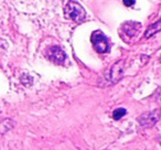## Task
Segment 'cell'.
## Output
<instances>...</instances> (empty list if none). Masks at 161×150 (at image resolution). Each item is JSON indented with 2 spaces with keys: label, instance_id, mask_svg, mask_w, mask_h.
Returning <instances> with one entry per match:
<instances>
[{
  "label": "cell",
  "instance_id": "obj_5",
  "mask_svg": "<svg viewBox=\"0 0 161 150\" xmlns=\"http://www.w3.org/2000/svg\"><path fill=\"white\" fill-rule=\"evenodd\" d=\"M47 55L52 62L56 63V64H63L65 62V58H66L64 51L60 47H50L47 52Z\"/></svg>",
  "mask_w": 161,
  "mask_h": 150
},
{
  "label": "cell",
  "instance_id": "obj_3",
  "mask_svg": "<svg viewBox=\"0 0 161 150\" xmlns=\"http://www.w3.org/2000/svg\"><path fill=\"white\" fill-rule=\"evenodd\" d=\"M159 118H160V113H159L158 109H156L153 112H148L140 115L138 117V121L142 127L150 128L158 123Z\"/></svg>",
  "mask_w": 161,
  "mask_h": 150
},
{
  "label": "cell",
  "instance_id": "obj_4",
  "mask_svg": "<svg viewBox=\"0 0 161 150\" xmlns=\"http://www.w3.org/2000/svg\"><path fill=\"white\" fill-rule=\"evenodd\" d=\"M123 75H124V60H121L113 65L112 69H109V75H108L107 79L109 80V83L115 84L123 77Z\"/></svg>",
  "mask_w": 161,
  "mask_h": 150
},
{
  "label": "cell",
  "instance_id": "obj_6",
  "mask_svg": "<svg viewBox=\"0 0 161 150\" xmlns=\"http://www.w3.org/2000/svg\"><path fill=\"white\" fill-rule=\"evenodd\" d=\"M123 28L126 33H127V36H136L137 32L139 31L140 25H139V23H136V22H127L124 25Z\"/></svg>",
  "mask_w": 161,
  "mask_h": 150
},
{
  "label": "cell",
  "instance_id": "obj_7",
  "mask_svg": "<svg viewBox=\"0 0 161 150\" xmlns=\"http://www.w3.org/2000/svg\"><path fill=\"white\" fill-rule=\"evenodd\" d=\"M159 30H160V21H158V22L154 23V25H150V27L147 29V31H146L145 36L146 38H150V36H153L154 33H157Z\"/></svg>",
  "mask_w": 161,
  "mask_h": 150
},
{
  "label": "cell",
  "instance_id": "obj_10",
  "mask_svg": "<svg viewBox=\"0 0 161 150\" xmlns=\"http://www.w3.org/2000/svg\"><path fill=\"white\" fill-rule=\"evenodd\" d=\"M135 1H136V0H124V3H125L127 7H131L135 3Z\"/></svg>",
  "mask_w": 161,
  "mask_h": 150
},
{
  "label": "cell",
  "instance_id": "obj_1",
  "mask_svg": "<svg viewBox=\"0 0 161 150\" xmlns=\"http://www.w3.org/2000/svg\"><path fill=\"white\" fill-rule=\"evenodd\" d=\"M65 16L69 19L73 20L74 22H82L85 19V11L80 5L75 1H69L64 9Z\"/></svg>",
  "mask_w": 161,
  "mask_h": 150
},
{
  "label": "cell",
  "instance_id": "obj_8",
  "mask_svg": "<svg viewBox=\"0 0 161 150\" xmlns=\"http://www.w3.org/2000/svg\"><path fill=\"white\" fill-rule=\"evenodd\" d=\"M11 128H12V120L5 119V120L0 121V134H5V132H7Z\"/></svg>",
  "mask_w": 161,
  "mask_h": 150
},
{
  "label": "cell",
  "instance_id": "obj_2",
  "mask_svg": "<svg viewBox=\"0 0 161 150\" xmlns=\"http://www.w3.org/2000/svg\"><path fill=\"white\" fill-rule=\"evenodd\" d=\"M91 41L98 53H106L109 51V44H108V39L102 33L101 31H95L91 36Z\"/></svg>",
  "mask_w": 161,
  "mask_h": 150
},
{
  "label": "cell",
  "instance_id": "obj_9",
  "mask_svg": "<svg viewBox=\"0 0 161 150\" xmlns=\"http://www.w3.org/2000/svg\"><path fill=\"white\" fill-rule=\"evenodd\" d=\"M126 109L125 108H117V109L114 110V113H113V117H114V119H116V120H118V119H120L121 117H124L126 115Z\"/></svg>",
  "mask_w": 161,
  "mask_h": 150
}]
</instances>
